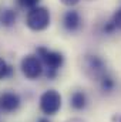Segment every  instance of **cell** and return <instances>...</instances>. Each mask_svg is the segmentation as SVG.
Masks as SVG:
<instances>
[{"label":"cell","instance_id":"7a4b0ae2","mask_svg":"<svg viewBox=\"0 0 121 122\" xmlns=\"http://www.w3.org/2000/svg\"><path fill=\"white\" fill-rule=\"evenodd\" d=\"M26 24L27 27L33 31H43L46 30L50 24V13L46 7H33L30 11L27 13V19H26Z\"/></svg>","mask_w":121,"mask_h":122},{"label":"cell","instance_id":"4fadbf2b","mask_svg":"<svg viewBox=\"0 0 121 122\" xmlns=\"http://www.w3.org/2000/svg\"><path fill=\"white\" fill-rule=\"evenodd\" d=\"M111 23L114 24L116 29H120L121 30V9H118V10L116 11V14H114V17H113Z\"/></svg>","mask_w":121,"mask_h":122},{"label":"cell","instance_id":"6da1fadb","mask_svg":"<svg viewBox=\"0 0 121 122\" xmlns=\"http://www.w3.org/2000/svg\"><path fill=\"white\" fill-rule=\"evenodd\" d=\"M36 53H37V57L41 60V62L46 64V67H47V71H46L47 78H49V80L56 78L59 68H61V65H63V62H64L63 54L59 53V51L49 50V48H46V47H38V48L36 50Z\"/></svg>","mask_w":121,"mask_h":122},{"label":"cell","instance_id":"3957f363","mask_svg":"<svg viewBox=\"0 0 121 122\" xmlns=\"http://www.w3.org/2000/svg\"><path fill=\"white\" fill-rule=\"evenodd\" d=\"M61 108V95L56 90H47L40 97V109L44 115H56Z\"/></svg>","mask_w":121,"mask_h":122},{"label":"cell","instance_id":"277c9868","mask_svg":"<svg viewBox=\"0 0 121 122\" xmlns=\"http://www.w3.org/2000/svg\"><path fill=\"white\" fill-rule=\"evenodd\" d=\"M20 68H22L23 75L29 80L38 78L43 74V70H44L41 60L34 54H29V56L23 57V60L20 62Z\"/></svg>","mask_w":121,"mask_h":122},{"label":"cell","instance_id":"5bb4252c","mask_svg":"<svg viewBox=\"0 0 121 122\" xmlns=\"http://www.w3.org/2000/svg\"><path fill=\"white\" fill-rule=\"evenodd\" d=\"M78 0H61V3L63 4H66V6H73V4H76Z\"/></svg>","mask_w":121,"mask_h":122},{"label":"cell","instance_id":"e0dca14e","mask_svg":"<svg viewBox=\"0 0 121 122\" xmlns=\"http://www.w3.org/2000/svg\"><path fill=\"white\" fill-rule=\"evenodd\" d=\"M38 122H49L47 119H38Z\"/></svg>","mask_w":121,"mask_h":122},{"label":"cell","instance_id":"ba28073f","mask_svg":"<svg viewBox=\"0 0 121 122\" xmlns=\"http://www.w3.org/2000/svg\"><path fill=\"white\" fill-rule=\"evenodd\" d=\"M70 105H71L74 109H77V111L84 109L86 105H87V97H86V94L83 91L73 92V95L70 97Z\"/></svg>","mask_w":121,"mask_h":122},{"label":"cell","instance_id":"8fae6325","mask_svg":"<svg viewBox=\"0 0 121 122\" xmlns=\"http://www.w3.org/2000/svg\"><path fill=\"white\" fill-rule=\"evenodd\" d=\"M100 85H101V90L104 92H110V91H113V88H114V81H113L111 77H108L105 74V75H103L100 78Z\"/></svg>","mask_w":121,"mask_h":122},{"label":"cell","instance_id":"7c38bea8","mask_svg":"<svg viewBox=\"0 0 121 122\" xmlns=\"http://www.w3.org/2000/svg\"><path fill=\"white\" fill-rule=\"evenodd\" d=\"M40 0H17V3L22 6V7H27V9H33L38 4Z\"/></svg>","mask_w":121,"mask_h":122},{"label":"cell","instance_id":"52a82bcc","mask_svg":"<svg viewBox=\"0 0 121 122\" xmlns=\"http://www.w3.org/2000/svg\"><path fill=\"white\" fill-rule=\"evenodd\" d=\"M64 27L68 31H76L80 27V16L77 11L70 10L64 14Z\"/></svg>","mask_w":121,"mask_h":122},{"label":"cell","instance_id":"2e32d148","mask_svg":"<svg viewBox=\"0 0 121 122\" xmlns=\"http://www.w3.org/2000/svg\"><path fill=\"white\" fill-rule=\"evenodd\" d=\"M114 122H121V115H118V117H114Z\"/></svg>","mask_w":121,"mask_h":122},{"label":"cell","instance_id":"9c48e42d","mask_svg":"<svg viewBox=\"0 0 121 122\" xmlns=\"http://www.w3.org/2000/svg\"><path fill=\"white\" fill-rule=\"evenodd\" d=\"M1 23H3V26H6V27H11V26L16 23V13H14L13 10H10V9L4 10L3 14H1Z\"/></svg>","mask_w":121,"mask_h":122},{"label":"cell","instance_id":"8992f818","mask_svg":"<svg viewBox=\"0 0 121 122\" xmlns=\"http://www.w3.org/2000/svg\"><path fill=\"white\" fill-rule=\"evenodd\" d=\"M22 101L16 92H1L0 94V109L3 112H14L19 109Z\"/></svg>","mask_w":121,"mask_h":122},{"label":"cell","instance_id":"9a60e30c","mask_svg":"<svg viewBox=\"0 0 121 122\" xmlns=\"http://www.w3.org/2000/svg\"><path fill=\"white\" fill-rule=\"evenodd\" d=\"M67 122H86V121H83L80 118H73V119H70V121H67Z\"/></svg>","mask_w":121,"mask_h":122},{"label":"cell","instance_id":"30bf717a","mask_svg":"<svg viewBox=\"0 0 121 122\" xmlns=\"http://www.w3.org/2000/svg\"><path fill=\"white\" fill-rule=\"evenodd\" d=\"M11 74H13V67L9 65L3 58H0V80L9 78Z\"/></svg>","mask_w":121,"mask_h":122},{"label":"cell","instance_id":"5b68a950","mask_svg":"<svg viewBox=\"0 0 121 122\" xmlns=\"http://www.w3.org/2000/svg\"><path fill=\"white\" fill-rule=\"evenodd\" d=\"M84 70L87 72V75L91 78H101L103 75H105V64L97 56H87L84 61Z\"/></svg>","mask_w":121,"mask_h":122}]
</instances>
